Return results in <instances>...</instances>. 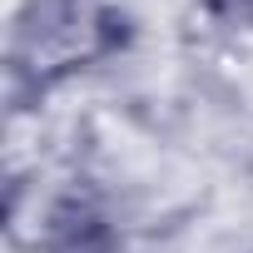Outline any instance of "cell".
Returning <instances> with one entry per match:
<instances>
[{
  "mask_svg": "<svg viewBox=\"0 0 253 253\" xmlns=\"http://www.w3.org/2000/svg\"><path fill=\"white\" fill-rule=\"evenodd\" d=\"M124 45L119 0H20L10 30V75L35 99Z\"/></svg>",
  "mask_w": 253,
  "mask_h": 253,
  "instance_id": "obj_1",
  "label": "cell"
}]
</instances>
